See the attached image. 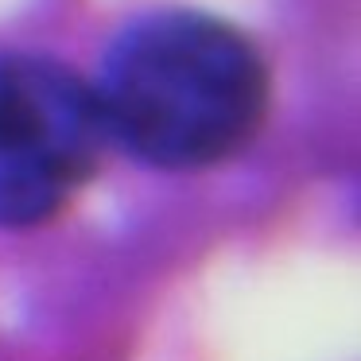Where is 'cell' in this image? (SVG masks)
I'll return each instance as SVG.
<instances>
[{"label":"cell","instance_id":"obj_1","mask_svg":"<svg viewBox=\"0 0 361 361\" xmlns=\"http://www.w3.org/2000/svg\"><path fill=\"white\" fill-rule=\"evenodd\" d=\"M94 94L113 140L156 167L195 171L260 133L268 71L237 27L202 12H159L117 39Z\"/></svg>","mask_w":361,"mask_h":361},{"label":"cell","instance_id":"obj_2","mask_svg":"<svg viewBox=\"0 0 361 361\" xmlns=\"http://www.w3.org/2000/svg\"><path fill=\"white\" fill-rule=\"evenodd\" d=\"M109 140L94 86L66 66L0 55V226L55 218L90 183Z\"/></svg>","mask_w":361,"mask_h":361}]
</instances>
